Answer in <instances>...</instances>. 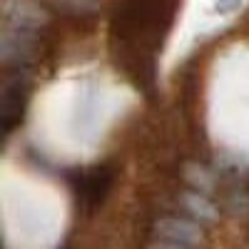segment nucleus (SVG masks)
Returning a JSON list of instances; mask_svg holds the SVG:
<instances>
[]
</instances>
